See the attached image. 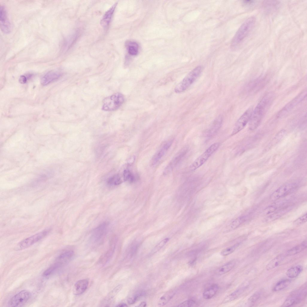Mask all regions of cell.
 I'll list each match as a JSON object with an SVG mask.
<instances>
[{
	"mask_svg": "<svg viewBox=\"0 0 307 307\" xmlns=\"http://www.w3.org/2000/svg\"><path fill=\"white\" fill-rule=\"evenodd\" d=\"M274 98V96L272 93L266 94L253 110L249 121V127L250 130H255L259 126L272 103Z\"/></svg>",
	"mask_w": 307,
	"mask_h": 307,
	"instance_id": "cell-1",
	"label": "cell"
},
{
	"mask_svg": "<svg viewBox=\"0 0 307 307\" xmlns=\"http://www.w3.org/2000/svg\"><path fill=\"white\" fill-rule=\"evenodd\" d=\"M255 22V18L254 16L249 17L244 22L233 38L231 45V49H236L243 42L253 28Z\"/></svg>",
	"mask_w": 307,
	"mask_h": 307,
	"instance_id": "cell-2",
	"label": "cell"
},
{
	"mask_svg": "<svg viewBox=\"0 0 307 307\" xmlns=\"http://www.w3.org/2000/svg\"><path fill=\"white\" fill-rule=\"evenodd\" d=\"M203 69V67L200 65L193 69L174 88L175 92L180 93L186 90L199 76Z\"/></svg>",
	"mask_w": 307,
	"mask_h": 307,
	"instance_id": "cell-3",
	"label": "cell"
},
{
	"mask_svg": "<svg viewBox=\"0 0 307 307\" xmlns=\"http://www.w3.org/2000/svg\"><path fill=\"white\" fill-rule=\"evenodd\" d=\"M306 295L307 285L306 283L291 292L281 306L290 307L298 304L305 299Z\"/></svg>",
	"mask_w": 307,
	"mask_h": 307,
	"instance_id": "cell-4",
	"label": "cell"
},
{
	"mask_svg": "<svg viewBox=\"0 0 307 307\" xmlns=\"http://www.w3.org/2000/svg\"><path fill=\"white\" fill-rule=\"evenodd\" d=\"M124 96L120 93H117L104 99L102 109L105 111H113L118 109L124 103Z\"/></svg>",
	"mask_w": 307,
	"mask_h": 307,
	"instance_id": "cell-5",
	"label": "cell"
},
{
	"mask_svg": "<svg viewBox=\"0 0 307 307\" xmlns=\"http://www.w3.org/2000/svg\"><path fill=\"white\" fill-rule=\"evenodd\" d=\"M219 145V144L218 142L211 145L192 163L190 166V169L192 171H194L201 166L216 151Z\"/></svg>",
	"mask_w": 307,
	"mask_h": 307,
	"instance_id": "cell-6",
	"label": "cell"
},
{
	"mask_svg": "<svg viewBox=\"0 0 307 307\" xmlns=\"http://www.w3.org/2000/svg\"><path fill=\"white\" fill-rule=\"evenodd\" d=\"M50 230V229L45 230L23 240L18 244L16 249L20 250L30 247L45 237Z\"/></svg>",
	"mask_w": 307,
	"mask_h": 307,
	"instance_id": "cell-7",
	"label": "cell"
},
{
	"mask_svg": "<svg viewBox=\"0 0 307 307\" xmlns=\"http://www.w3.org/2000/svg\"><path fill=\"white\" fill-rule=\"evenodd\" d=\"M306 91L300 93L287 104L278 113L277 117L283 118L288 115L296 106L303 101L306 96Z\"/></svg>",
	"mask_w": 307,
	"mask_h": 307,
	"instance_id": "cell-8",
	"label": "cell"
},
{
	"mask_svg": "<svg viewBox=\"0 0 307 307\" xmlns=\"http://www.w3.org/2000/svg\"><path fill=\"white\" fill-rule=\"evenodd\" d=\"M31 296L29 291L23 290L12 297L9 300L8 305L10 307L22 306L29 300Z\"/></svg>",
	"mask_w": 307,
	"mask_h": 307,
	"instance_id": "cell-9",
	"label": "cell"
},
{
	"mask_svg": "<svg viewBox=\"0 0 307 307\" xmlns=\"http://www.w3.org/2000/svg\"><path fill=\"white\" fill-rule=\"evenodd\" d=\"M297 183L291 182L286 183L279 187L270 195L272 201H275L288 195L294 191L297 187Z\"/></svg>",
	"mask_w": 307,
	"mask_h": 307,
	"instance_id": "cell-10",
	"label": "cell"
},
{
	"mask_svg": "<svg viewBox=\"0 0 307 307\" xmlns=\"http://www.w3.org/2000/svg\"><path fill=\"white\" fill-rule=\"evenodd\" d=\"M253 110L252 106L249 107L238 119L233 129L231 136L236 135L245 127L249 121Z\"/></svg>",
	"mask_w": 307,
	"mask_h": 307,
	"instance_id": "cell-11",
	"label": "cell"
},
{
	"mask_svg": "<svg viewBox=\"0 0 307 307\" xmlns=\"http://www.w3.org/2000/svg\"><path fill=\"white\" fill-rule=\"evenodd\" d=\"M109 225L108 222H104L95 228L93 231L91 236L92 241L97 242L101 240L106 234Z\"/></svg>",
	"mask_w": 307,
	"mask_h": 307,
	"instance_id": "cell-12",
	"label": "cell"
},
{
	"mask_svg": "<svg viewBox=\"0 0 307 307\" xmlns=\"http://www.w3.org/2000/svg\"><path fill=\"white\" fill-rule=\"evenodd\" d=\"M5 8L3 5L0 7V28L4 34H8L11 31V26L8 19Z\"/></svg>",
	"mask_w": 307,
	"mask_h": 307,
	"instance_id": "cell-13",
	"label": "cell"
},
{
	"mask_svg": "<svg viewBox=\"0 0 307 307\" xmlns=\"http://www.w3.org/2000/svg\"><path fill=\"white\" fill-rule=\"evenodd\" d=\"M173 142L172 139L167 142L155 154L151 160L150 163L151 165H155L164 155L171 146Z\"/></svg>",
	"mask_w": 307,
	"mask_h": 307,
	"instance_id": "cell-14",
	"label": "cell"
},
{
	"mask_svg": "<svg viewBox=\"0 0 307 307\" xmlns=\"http://www.w3.org/2000/svg\"><path fill=\"white\" fill-rule=\"evenodd\" d=\"M117 4V2L115 3L105 12L101 20L100 25L104 28H107L109 26Z\"/></svg>",
	"mask_w": 307,
	"mask_h": 307,
	"instance_id": "cell-15",
	"label": "cell"
},
{
	"mask_svg": "<svg viewBox=\"0 0 307 307\" xmlns=\"http://www.w3.org/2000/svg\"><path fill=\"white\" fill-rule=\"evenodd\" d=\"M223 121V117L221 115H219L214 120L206 132L207 137H212L217 132L222 126Z\"/></svg>",
	"mask_w": 307,
	"mask_h": 307,
	"instance_id": "cell-16",
	"label": "cell"
},
{
	"mask_svg": "<svg viewBox=\"0 0 307 307\" xmlns=\"http://www.w3.org/2000/svg\"><path fill=\"white\" fill-rule=\"evenodd\" d=\"M89 284L88 280L84 279L79 280L74 284L73 288V294L76 295L82 294L87 289Z\"/></svg>",
	"mask_w": 307,
	"mask_h": 307,
	"instance_id": "cell-17",
	"label": "cell"
},
{
	"mask_svg": "<svg viewBox=\"0 0 307 307\" xmlns=\"http://www.w3.org/2000/svg\"><path fill=\"white\" fill-rule=\"evenodd\" d=\"M187 151V150L186 149H184L181 151V152L175 156L165 168L164 171V174H166L172 171L174 168L185 155Z\"/></svg>",
	"mask_w": 307,
	"mask_h": 307,
	"instance_id": "cell-18",
	"label": "cell"
},
{
	"mask_svg": "<svg viewBox=\"0 0 307 307\" xmlns=\"http://www.w3.org/2000/svg\"><path fill=\"white\" fill-rule=\"evenodd\" d=\"M61 73L55 71H50L46 73L41 78V83L43 85H46L59 79Z\"/></svg>",
	"mask_w": 307,
	"mask_h": 307,
	"instance_id": "cell-19",
	"label": "cell"
},
{
	"mask_svg": "<svg viewBox=\"0 0 307 307\" xmlns=\"http://www.w3.org/2000/svg\"><path fill=\"white\" fill-rule=\"evenodd\" d=\"M73 255V251L71 250H66L57 257L55 261L58 262L63 266L71 260Z\"/></svg>",
	"mask_w": 307,
	"mask_h": 307,
	"instance_id": "cell-20",
	"label": "cell"
},
{
	"mask_svg": "<svg viewBox=\"0 0 307 307\" xmlns=\"http://www.w3.org/2000/svg\"><path fill=\"white\" fill-rule=\"evenodd\" d=\"M246 219L247 216L245 215L237 217L225 228L223 232L227 233L238 228L243 224Z\"/></svg>",
	"mask_w": 307,
	"mask_h": 307,
	"instance_id": "cell-21",
	"label": "cell"
},
{
	"mask_svg": "<svg viewBox=\"0 0 307 307\" xmlns=\"http://www.w3.org/2000/svg\"><path fill=\"white\" fill-rule=\"evenodd\" d=\"M248 286V285L247 284L241 285L240 287L225 297L222 301V303H228L236 299L245 291Z\"/></svg>",
	"mask_w": 307,
	"mask_h": 307,
	"instance_id": "cell-22",
	"label": "cell"
},
{
	"mask_svg": "<svg viewBox=\"0 0 307 307\" xmlns=\"http://www.w3.org/2000/svg\"><path fill=\"white\" fill-rule=\"evenodd\" d=\"M116 242V241L114 240V242L111 244L109 250L100 257L99 261L100 264L105 265L111 259L115 251Z\"/></svg>",
	"mask_w": 307,
	"mask_h": 307,
	"instance_id": "cell-23",
	"label": "cell"
},
{
	"mask_svg": "<svg viewBox=\"0 0 307 307\" xmlns=\"http://www.w3.org/2000/svg\"><path fill=\"white\" fill-rule=\"evenodd\" d=\"M122 287V285H119L112 290L103 300L102 302V305H103V306H107L108 305L109 306L115 296L121 290Z\"/></svg>",
	"mask_w": 307,
	"mask_h": 307,
	"instance_id": "cell-24",
	"label": "cell"
},
{
	"mask_svg": "<svg viewBox=\"0 0 307 307\" xmlns=\"http://www.w3.org/2000/svg\"><path fill=\"white\" fill-rule=\"evenodd\" d=\"M290 208V207H287L275 211L267 217L266 221L269 222L278 219L288 212Z\"/></svg>",
	"mask_w": 307,
	"mask_h": 307,
	"instance_id": "cell-25",
	"label": "cell"
},
{
	"mask_svg": "<svg viewBox=\"0 0 307 307\" xmlns=\"http://www.w3.org/2000/svg\"><path fill=\"white\" fill-rule=\"evenodd\" d=\"M235 264V262L232 260L228 262L217 268L215 271L216 275L220 276L225 274L230 271Z\"/></svg>",
	"mask_w": 307,
	"mask_h": 307,
	"instance_id": "cell-26",
	"label": "cell"
},
{
	"mask_svg": "<svg viewBox=\"0 0 307 307\" xmlns=\"http://www.w3.org/2000/svg\"><path fill=\"white\" fill-rule=\"evenodd\" d=\"M219 289L217 284H213L207 288L204 291L203 297L205 299H209L213 297L217 293Z\"/></svg>",
	"mask_w": 307,
	"mask_h": 307,
	"instance_id": "cell-27",
	"label": "cell"
},
{
	"mask_svg": "<svg viewBox=\"0 0 307 307\" xmlns=\"http://www.w3.org/2000/svg\"><path fill=\"white\" fill-rule=\"evenodd\" d=\"M307 247V242L305 240L301 243L288 250L285 253L286 256H291L298 254L304 250Z\"/></svg>",
	"mask_w": 307,
	"mask_h": 307,
	"instance_id": "cell-28",
	"label": "cell"
},
{
	"mask_svg": "<svg viewBox=\"0 0 307 307\" xmlns=\"http://www.w3.org/2000/svg\"><path fill=\"white\" fill-rule=\"evenodd\" d=\"M285 255L281 254L271 260L266 266L267 270H271L277 267L284 259Z\"/></svg>",
	"mask_w": 307,
	"mask_h": 307,
	"instance_id": "cell-29",
	"label": "cell"
},
{
	"mask_svg": "<svg viewBox=\"0 0 307 307\" xmlns=\"http://www.w3.org/2000/svg\"><path fill=\"white\" fill-rule=\"evenodd\" d=\"M303 267L301 265H297L291 267L288 269L286 273L287 276L289 278H294L297 277L302 272Z\"/></svg>",
	"mask_w": 307,
	"mask_h": 307,
	"instance_id": "cell-30",
	"label": "cell"
},
{
	"mask_svg": "<svg viewBox=\"0 0 307 307\" xmlns=\"http://www.w3.org/2000/svg\"><path fill=\"white\" fill-rule=\"evenodd\" d=\"M174 291H170L166 293L160 297L158 301V305L163 306L167 303L174 297L175 294Z\"/></svg>",
	"mask_w": 307,
	"mask_h": 307,
	"instance_id": "cell-31",
	"label": "cell"
},
{
	"mask_svg": "<svg viewBox=\"0 0 307 307\" xmlns=\"http://www.w3.org/2000/svg\"><path fill=\"white\" fill-rule=\"evenodd\" d=\"M291 282V280L289 279L282 280L275 284L273 288V291L276 292L281 290L288 286Z\"/></svg>",
	"mask_w": 307,
	"mask_h": 307,
	"instance_id": "cell-32",
	"label": "cell"
},
{
	"mask_svg": "<svg viewBox=\"0 0 307 307\" xmlns=\"http://www.w3.org/2000/svg\"><path fill=\"white\" fill-rule=\"evenodd\" d=\"M61 267V266L57 262H55L54 264L43 272V276L44 277L49 276L55 273Z\"/></svg>",
	"mask_w": 307,
	"mask_h": 307,
	"instance_id": "cell-33",
	"label": "cell"
},
{
	"mask_svg": "<svg viewBox=\"0 0 307 307\" xmlns=\"http://www.w3.org/2000/svg\"><path fill=\"white\" fill-rule=\"evenodd\" d=\"M129 53L131 55H137L139 51V46L137 43L134 42H129L127 44Z\"/></svg>",
	"mask_w": 307,
	"mask_h": 307,
	"instance_id": "cell-34",
	"label": "cell"
},
{
	"mask_svg": "<svg viewBox=\"0 0 307 307\" xmlns=\"http://www.w3.org/2000/svg\"><path fill=\"white\" fill-rule=\"evenodd\" d=\"M262 294V291H259L254 293L249 298L248 303L249 306L254 305L260 299Z\"/></svg>",
	"mask_w": 307,
	"mask_h": 307,
	"instance_id": "cell-35",
	"label": "cell"
},
{
	"mask_svg": "<svg viewBox=\"0 0 307 307\" xmlns=\"http://www.w3.org/2000/svg\"><path fill=\"white\" fill-rule=\"evenodd\" d=\"M241 243V242L237 243L232 246L224 249L221 252V255L225 256L232 253L239 246Z\"/></svg>",
	"mask_w": 307,
	"mask_h": 307,
	"instance_id": "cell-36",
	"label": "cell"
},
{
	"mask_svg": "<svg viewBox=\"0 0 307 307\" xmlns=\"http://www.w3.org/2000/svg\"><path fill=\"white\" fill-rule=\"evenodd\" d=\"M122 183L121 179L118 175H115L110 178L107 180L108 184L111 186H116Z\"/></svg>",
	"mask_w": 307,
	"mask_h": 307,
	"instance_id": "cell-37",
	"label": "cell"
},
{
	"mask_svg": "<svg viewBox=\"0 0 307 307\" xmlns=\"http://www.w3.org/2000/svg\"><path fill=\"white\" fill-rule=\"evenodd\" d=\"M279 4L276 1H267L266 2L264 3V6L267 10L271 11L273 9H276Z\"/></svg>",
	"mask_w": 307,
	"mask_h": 307,
	"instance_id": "cell-38",
	"label": "cell"
},
{
	"mask_svg": "<svg viewBox=\"0 0 307 307\" xmlns=\"http://www.w3.org/2000/svg\"><path fill=\"white\" fill-rule=\"evenodd\" d=\"M123 178L124 180L128 181L130 183L133 182L135 179L133 174L128 170H125L123 173Z\"/></svg>",
	"mask_w": 307,
	"mask_h": 307,
	"instance_id": "cell-39",
	"label": "cell"
},
{
	"mask_svg": "<svg viewBox=\"0 0 307 307\" xmlns=\"http://www.w3.org/2000/svg\"><path fill=\"white\" fill-rule=\"evenodd\" d=\"M78 36V33L76 32L70 36L66 41L65 46L68 49L73 45L76 40Z\"/></svg>",
	"mask_w": 307,
	"mask_h": 307,
	"instance_id": "cell-40",
	"label": "cell"
},
{
	"mask_svg": "<svg viewBox=\"0 0 307 307\" xmlns=\"http://www.w3.org/2000/svg\"><path fill=\"white\" fill-rule=\"evenodd\" d=\"M143 295V293L142 292L137 293L132 296L128 298V303L130 305L133 304Z\"/></svg>",
	"mask_w": 307,
	"mask_h": 307,
	"instance_id": "cell-41",
	"label": "cell"
},
{
	"mask_svg": "<svg viewBox=\"0 0 307 307\" xmlns=\"http://www.w3.org/2000/svg\"><path fill=\"white\" fill-rule=\"evenodd\" d=\"M169 240V238H167L160 241L154 247L152 251V253H155L159 251L166 244Z\"/></svg>",
	"mask_w": 307,
	"mask_h": 307,
	"instance_id": "cell-42",
	"label": "cell"
},
{
	"mask_svg": "<svg viewBox=\"0 0 307 307\" xmlns=\"http://www.w3.org/2000/svg\"><path fill=\"white\" fill-rule=\"evenodd\" d=\"M196 302L192 299L188 300L179 304L177 306L180 307H191L195 306Z\"/></svg>",
	"mask_w": 307,
	"mask_h": 307,
	"instance_id": "cell-43",
	"label": "cell"
},
{
	"mask_svg": "<svg viewBox=\"0 0 307 307\" xmlns=\"http://www.w3.org/2000/svg\"><path fill=\"white\" fill-rule=\"evenodd\" d=\"M307 213H306L295 220L293 222V224L295 225H298L306 222L307 221Z\"/></svg>",
	"mask_w": 307,
	"mask_h": 307,
	"instance_id": "cell-44",
	"label": "cell"
},
{
	"mask_svg": "<svg viewBox=\"0 0 307 307\" xmlns=\"http://www.w3.org/2000/svg\"><path fill=\"white\" fill-rule=\"evenodd\" d=\"M277 207L275 205H272L267 207L264 211L266 215L270 214L277 210Z\"/></svg>",
	"mask_w": 307,
	"mask_h": 307,
	"instance_id": "cell-45",
	"label": "cell"
},
{
	"mask_svg": "<svg viewBox=\"0 0 307 307\" xmlns=\"http://www.w3.org/2000/svg\"><path fill=\"white\" fill-rule=\"evenodd\" d=\"M27 80V78L24 75L20 76L19 78V82L21 84H25L26 83Z\"/></svg>",
	"mask_w": 307,
	"mask_h": 307,
	"instance_id": "cell-46",
	"label": "cell"
},
{
	"mask_svg": "<svg viewBox=\"0 0 307 307\" xmlns=\"http://www.w3.org/2000/svg\"><path fill=\"white\" fill-rule=\"evenodd\" d=\"M146 306V303L145 302H142L139 305L140 307H145Z\"/></svg>",
	"mask_w": 307,
	"mask_h": 307,
	"instance_id": "cell-47",
	"label": "cell"
},
{
	"mask_svg": "<svg viewBox=\"0 0 307 307\" xmlns=\"http://www.w3.org/2000/svg\"><path fill=\"white\" fill-rule=\"evenodd\" d=\"M127 305L124 303H121L118 305L117 306L120 307H127Z\"/></svg>",
	"mask_w": 307,
	"mask_h": 307,
	"instance_id": "cell-48",
	"label": "cell"
}]
</instances>
